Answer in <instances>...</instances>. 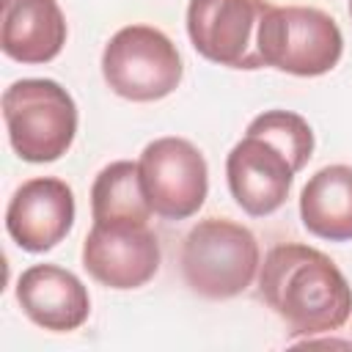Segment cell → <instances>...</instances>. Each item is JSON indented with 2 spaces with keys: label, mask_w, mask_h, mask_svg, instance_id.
<instances>
[{
  "label": "cell",
  "mask_w": 352,
  "mask_h": 352,
  "mask_svg": "<svg viewBox=\"0 0 352 352\" xmlns=\"http://www.w3.org/2000/svg\"><path fill=\"white\" fill-rule=\"evenodd\" d=\"M258 294L292 336L308 341L344 327L352 314V286L338 264L300 242L275 245L258 267Z\"/></svg>",
  "instance_id": "obj_1"
},
{
  "label": "cell",
  "mask_w": 352,
  "mask_h": 352,
  "mask_svg": "<svg viewBox=\"0 0 352 352\" xmlns=\"http://www.w3.org/2000/svg\"><path fill=\"white\" fill-rule=\"evenodd\" d=\"M314 154L311 124L292 110H264L256 116L245 138L226 157V179L231 198L250 217L278 212Z\"/></svg>",
  "instance_id": "obj_2"
},
{
  "label": "cell",
  "mask_w": 352,
  "mask_h": 352,
  "mask_svg": "<svg viewBox=\"0 0 352 352\" xmlns=\"http://www.w3.org/2000/svg\"><path fill=\"white\" fill-rule=\"evenodd\" d=\"M258 267V242L242 223L226 217H204L184 236L182 275L198 297L231 300L253 283Z\"/></svg>",
  "instance_id": "obj_3"
},
{
  "label": "cell",
  "mask_w": 352,
  "mask_h": 352,
  "mask_svg": "<svg viewBox=\"0 0 352 352\" xmlns=\"http://www.w3.org/2000/svg\"><path fill=\"white\" fill-rule=\"evenodd\" d=\"M8 143L25 162L60 160L77 135V104L72 94L47 77H25L3 94Z\"/></svg>",
  "instance_id": "obj_4"
},
{
  "label": "cell",
  "mask_w": 352,
  "mask_h": 352,
  "mask_svg": "<svg viewBox=\"0 0 352 352\" xmlns=\"http://www.w3.org/2000/svg\"><path fill=\"white\" fill-rule=\"evenodd\" d=\"M264 66L297 77H319L338 66L344 52L341 28L314 6H270L258 28Z\"/></svg>",
  "instance_id": "obj_5"
},
{
  "label": "cell",
  "mask_w": 352,
  "mask_h": 352,
  "mask_svg": "<svg viewBox=\"0 0 352 352\" xmlns=\"http://www.w3.org/2000/svg\"><path fill=\"white\" fill-rule=\"evenodd\" d=\"M102 77L121 99L157 102L179 88L182 58L160 28L126 25L104 44Z\"/></svg>",
  "instance_id": "obj_6"
},
{
  "label": "cell",
  "mask_w": 352,
  "mask_h": 352,
  "mask_svg": "<svg viewBox=\"0 0 352 352\" xmlns=\"http://www.w3.org/2000/svg\"><path fill=\"white\" fill-rule=\"evenodd\" d=\"M267 8V0H190L187 36L192 50L217 66L261 69L258 28Z\"/></svg>",
  "instance_id": "obj_7"
},
{
  "label": "cell",
  "mask_w": 352,
  "mask_h": 352,
  "mask_svg": "<svg viewBox=\"0 0 352 352\" xmlns=\"http://www.w3.org/2000/svg\"><path fill=\"white\" fill-rule=\"evenodd\" d=\"M138 168L148 206L162 220H187L204 206L209 168L190 140L176 135L151 140L140 151Z\"/></svg>",
  "instance_id": "obj_8"
},
{
  "label": "cell",
  "mask_w": 352,
  "mask_h": 352,
  "mask_svg": "<svg viewBox=\"0 0 352 352\" xmlns=\"http://www.w3.org/2000/svg\"><path fill=\"white\" fill-rule=\"evenodd\" d=\"M162 261L157 234L140 223H94L82 242V267L107 289L146 286Z\"/></svg>",
  "instance_id": "obj_9"
},
{
  "label": "cell",
  "mask_w": 352,
  "mask_h": 352,
  "mask_svg": "<svg viewBox=\"0 0 352 352\" xmlns=\"http://www.w3.org/2000/svg\"><path fill=\"white\" fill-rule=\"evenodd\" d=\"M74 192L63 179L36 176L16 187L6 209L8 236L28 253H47L74 226Z\"/></svg>",
  "instance_id": "obj_10"
},
{
  "label": "cell",
  "mask_w": 352,
  "mask_h": 352,
  "mask_svg": "<svg viewBox=\"0 0 352 352\" xmlns=\"http://www.w3.org/2000/svg\"><path fill=\"white\" fill-rule=\"evenodd\" d=\"M16 302L25 316L52 333L77 330L91 314V297L82 280L55 264H33L16 280Z\"/></svg>",
  "instance_id": "obj_11"
},
{
  "label": "cell",
  "mask_w": 352,
  "mask_h": 352,
  "mask_svg": "<svg viewBox=\"0 0 352 352\" xmlns=\"http://www.w3.org/2000/svg\"><path fill=\"white\" fill-rule=\"evenodd\" d=\"M0 50L19 63H50L66 44L58 0H0Z\"/></svg>",
  "instance_id": "obj_12"
},
{
  "label": "cell",
  "mask_w": 352,
  "mask_h": 352,
  "mask_svg": "<svg viewBox=\"0 0 352 352\" xmlns=\"http://www.w3.org/2000/svg\"><path fill=\"white\" fill-rule=\"evenodd\" d=\"M300 220L319 239H352V165H324L305 182Z\"/></svg>",
  "instance_id": "obj_13"
},
{
  "label": "cell",
  "mask_w": 352,
  "mask_h": 352,
  "mask_svg": "<svg viewBox=\"0 0 352 352\" xmlns=\"http://www.w3.org/2000/svg\"><path fill=\"white\" fill-rule=\"evenodd\" d=\"M148 198L143 192L140 168L132 160H116L104 165L91 184V217L94 223H140L151 217Z\"/></svg>",
  "instance_id": "obj_14"
},
{
  "label": "cell",
  "mask_w": 352,
  "mask_h": 352,
  "mask_svg": "<svg viewBox=\"0 0 352 352\" xmlns=\"http://www.w3.org/2000/svg\"><path fill=\"white\" fill-rule=\"evenodd\" d=\"M349 16H352V0H349Z\"/></svg>",
  "instance_id": "obj_15"
}]
</instances>
